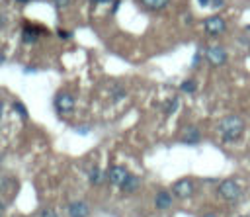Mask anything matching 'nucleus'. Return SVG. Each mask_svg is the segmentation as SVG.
I'll use <instances>...</instances> for the list:
<instances>
[{"label": "nucleus", "instance_id": "nucleus-1", "mask_svg": "<svg viewBox=\"0 0 250 217\" xmlns=\"http://www.w3.org/2000/svg\"><path fill=\"white\" fill-rule=\"evenodd\" d=\"M217 131H219V137L225 143H234L244 133V121H242L240 115H227V117H223L219 121Z\"/></svg>", "mask_w": 250, "mask_h": 217}, {"label": "nucleus", "instance_id": "nucleus-2", "mask_svg": "<svg viewBox=\"0 0 250 217\" xmlns=\"http://www.w3.org/2000/svg\"><path fill=\"white\" fill-rule=\"evenodd\" d=\"M217 194H219V197L225 199L227 203H234V201L242 195V190H240V186H238L236 180L227 178V180L219 182V186H217Z\"/></svg>", "mask_w": 250, "mask_h": 217}, {"label": "nucleus", "instance_id": "nucleus-3", "mask_svg": "<svg viewBox=\"0 0 250 217\" xmlns=\"http://www.w3.org/2000/svg\"><path fill=\"white\" fill-rule=\"evenodd\" d=\"M53 106H55V111H57L59 115H68V113L74 111L76 100H74V96H72L70 92L61 90V92H57V96H55V100H53Z\"/></svg>", "mask_w": 250, "mask_h": 217}, {"label": "nucleus", "instance_id": "nucleus-4", "mask_svg": "<svg viewBox=\"0 0 250 217\" xmlns=\"http://www.w3.org/2000/svg\"><path fill=\"white\" fill-rule=\"evenodd\" d=\"M195 192V184L191 178H180L172 184V195L180 197V199H186V197H191Z\"/></svg>", "mask_w": 250, "mask_h": 217}, {"label": "nucleus", "instance_id": "nucleus-5", "mask_svg": "<svg viewBox=\"0 0 250 217\" xmlns=\"http://www.w3.org/2000/svg\"><path fill=\"white\" fill-rule=\"evenodd\" d=\"M203 29H205L207 35L215 37V35H221L227 29V23H225V20L221 16H209V18L203 20Z\"/></svg>", "mask_w": 250, "mask_h": 217}, {"label": "nucleus", "instance_id": "nucleus-6", "mask_svg": "<svg viewBox=\"0 0 250 217\" xmlns=\"http://www.w3.org/2000/svg\"><path fill=\"white\" fill-rule=\"evenodd\" d=\"M205 57H207V61H209L213 66H221V65L227 63V51H225L221 45L209 47V49L205 51Z\"/></svg>", "mask_w": 250, "mask_h": 217}, {"label": "nucleus", "instance_id": "nucleus-7", "mask_svg": "<svg viewBox=\"0 0 250 217\" xmlns=\"http://www.w3.org/2000/svg\"><path fill=\"white\" fill-rule=\"evenodd\" d=\"M127 176H129V170H127L125 166H119V164H115V166H111V168L107 170V180H109V184H113V186H117V188L125 182Z\"/></svg>", "mask_w": 250, "mask_h": 217}, {"label": "nucleus", "instance_id": "nucleus-8", "mask_svg": "<svg viewBox=\"0 0 250 217\" xmlns=\"http://www.w3.org/2000/svg\"><path fill=\"white\" fill-rule=\"evenodd\" d=\"M43 33V29L41 27H37V25H29V23H25L23 25V31H21V41L23 43H37V39H39V35Z\"/></svg>", "mask_w": 250, "mask_h": 217}, {"label": "nucleus", "instance_id": "nucleus-9", "mask_svg": "<svg viewBox=\"0 0 250 217\" xmlns=\"http://www.w3.org/2000/svg\"><path fill=\"white\" fill-rule=\"evenodd\" d=\"M68 217H88L90 215V207H88V203L86 201H72V203H68Z\"/></svg>", "mask_w": 250, "mask_h": 217}, {"label": "nucleus", "instance_id": "nucleus-10", "mask_svg": "<svg viewBox=\"0 0 250 217\" xmlns=\"http://www.w3.org/2000/svg\"><path fill=\"white\" fill-rule=\"evenodd\" d=\"M180 141L186 143V145H195V143L201 141V131L197 127H186L182 137H180Z\"/></svg>", "mask_w": 250, "mask_h": 217}, {"label": "nucleus", "instance_id": "nucleus-11", "mask_svg": "<svg viewBox=\"0 0 250 217\" xmlns=\"http://www.w3.org/2000/svg\"><path fill=\"white\" fill-rule=\"evenodd\" d=\"M139 186H141V178L135 176V174H129V176L125 178V182L119 186V190H121L123 194H133V192L139 190Z\"/></svg>", "mask_w": 250, "mask_h": 217}, {"label": "nucleus", "instance_id": "nucleus-12", "mask_svg": "<svg viewBox=\"0 0 250 217\" xmlns=\"http://www.w3.org/2000/svg\"><path fill=\"white\" fill-rule=\"evenodd\" d=\"M154 205H156V209H162V211L168 209L172 205V194L166 192V190H160L154 197Z\"/></svg>", "mask_w": 250, "mask_h": 217}, {"label": "nucleus", "instance_id": "nucleus-13", "mask_svg": "<svg viewBox=\"0 0 250 217\" xmlns=\"http://www.w3.org/2000/svg\"><path fill=\"white\" fill-rule=\"evenodd\" d=\"M105 178H107V174H105L104 170H100L98 166L90 168V172H88V182H90L92 186H100V184H102Z\"/></svg>", "mask_w": 250, "mask_h": 217}, {"label": "nucleus", "instance_id": "nucleus-14", "mask_svg": "<svg viewBox=\"0 0 250 217\" xmlns=\"http://www.w3.org/2000/svg\"><path fill=\"white\" fill-rule=\"evenodd\" d=\"M141 4H143L146 10L156 12V10H164V8L170 4V0H141Z\"/></svg>", "mask_w": 250, "mask_h": 217}, {"label": "nucleus", "instance_id": "nucleus-15", "mask_svg": "<svg viewBox=\"0 0 250 217\" xmlns=\"http://www.w3.org/2000/svg\"><path fill=\"white\" fill-rule=\"evenodd\" d=\"M180 90H182L184 94H193V92L197 90V82L191 80V78H189V80H184V82L180 84Z\"/></svg>", "mask_w": 250, "mask_h": 217}, {"label": "nucleus", "instance_id": "nucleus-16", "mask_svg": "<svg viewBox=\"0 0 250 217\" xmlns=\"http://www.w3.org/2000/svg\"><path fill=\"white\" fill-rule=\"evenodd\" d=\"M14 111H16L23 121H27V108H25L20 100H16V102H14Z\"/></svg>", "mask_w": 250, "mask_h": 217}, {"label": "nucleus", "instance_id": "nucleus-17", "mask_svg": "<svg viewBox=\"0 0 250 217\" xmlns=\"http://www.w3.org/2000/svg\"><path fill=\"white\" fill-rule=\"evenodd\" d=\"M178 104H180L178 98H170L168 104H166V108H164V113H166V115H172V113L178 109Z\"/></svg>", "mask_w": 250, "mask_h": 217}, {"label": "nucleus", "instance_id": "nucleus-18", "mask_svg": "<svg viewBox=\"0 0 250 217\" xmlns=\"http://www.w3.org/2000/svg\"><path fill=\"white\" fill-rule=\"evenodd\" d=\"M39 217H59V215H57V211L53 207H43L41 213H39Z\"/></svg>", "mask_w": 250, "mask_h": 217}, {"label": "nucleus", "instance_id": "nucleus-19", "mask_svg": "<svg viewBox=\"0 0 250 217\" xmlns=\"http://www.w3.org/2000/svg\"><path fill=\"white\" fill-rule=\"evenodd\" d=\"M51 2H53L55 8H66L70 4V0H51Z\"/></svg>", "mask_w": 250, "mask_h": 217}, {"label": "nucleus", "instance_id": "nucleus-20", "mask_svg": "<svg viewBox=\"0 0 250 217\" xmlns=\"http://www.w3.org/2000/svg\"><path fill=\"white\" fill-rule=\"evenodd\" d=\"M57 35H59L61 39H64V41L72 37V33H70V31H64V29H59V31H57Z\"/></svg>", "mask_w": 250, "mask_h": 217}, {"label": "nucleus", "instance_id": "nucleus-21", "mask_svg": "<svg viewBox=\"0 0 250 217\" xmlns=\"http://www.w3.org/2000/svg\"><path fill=\"white\" fill-rule=\"evenodd\" d=\"M225 0H211V8H223Z\"/></svg>", "mask_w": 250, "mask_h": 217}, {"label": "nucleus", "instance_id": "nucleus-22", "mask_svg": "<svg viewBox=\"0 0 250 217\" xmlns=\"http://www.w3.org/2000/svg\"><path fill=\"white\" fill-rule=\"evenodd\" d=\"M199 61H201V53L197 51V53H195V57H193V66H197V65H199Z\"/></svg>", "mask_w": 250, "mask_h": 217}, {"label": "nucleus", "instance_id": "nucleus-23", "mask_svg": "<svg viewBox=\"0 0 250 217\" xmlns=\"http://www.w3.org/2000/svg\"><path fill=\"white\" fill-rule=\"evenodd\" d=\"M197 4L205 8V6H211V0H197Z\"/></svg>", "mask_w": 250, "mask_h": 217}, {"label": "nucleus", "instance_id": "nucleus-24", "mask_svg": "<svg viewBox=\"0 0 250 217\" xmlns=\"http://www.w3.org/2000/svg\"><path fill=\"white\" fill-rule=\"evenodd\" d=\"M76 131H78L80 135H86V133H88V127H80V129H76Z\"/></svg>", "mask_w": 250, "mask_h": 217}, {"label": "nucleus", "instance_id": "nucleus-25", "mask_svg": "<svg viewBox=\"0 0 250 217\" xmlns=\"http://www.w3.org/2000/svg\"><path fill=\"white\" fill-rule=\"evenodd\" d=\"M2 115H4V102L0 100V121H2Z\"/></svg>", "mask_w": 250, "mask_h": 217}, {"label": "nucleus", "instance_id": "nucleus-26", "mask_svg": "<svg viewBox=\"0 0 250 217\" xmlns=\"http://www.w3.org/2000/svg\"><path fill=\"white\" fill-rule=\"evenodd\" d=\"M92 4H104V2H111V0H90Z\"/></svg>", "mask_w": 250, "mask_h": 217}, {"label": "nucleus", "instance_id": "nucleus-27", "mask_svg": "<svg viewBox=\"0 0 250 217\" xmlns=\"http://www.w3.org/2000/svg\"><path fill=\"white\" fill-rule=\"evenodd\" d=\"M201 217H217L215 213H205V215H201Z\"/></svg>", "mask_w": 250, "mask_h": 217}, {"label": "nucleus", "instance_id": "nucleus-28", "mask_svg": "<svg viewBox=\"0 0 250 217\" xmlns=\"http://www.w3.org/2000/svg\"><path fill=\"white\" fill-rule=\"evenodd\" d=\"M2 211H4V203L0 201V215H2Z\"/></svg>", "mask_w": 250, "mask_h": 217}, {"label": "nucleus", "instance_id": "nucleus-29", "mask_svg": "<svg viewBox=\"0 0 250 217\" xmlns=\"http://www.w3.org/2000/svg\"><path fill=\"white\" fill-rule=\"evenodd\" d=\"M16 2H20V4H27L29 0H16Z\"/></svg>", "mask_w": 250, "mask_h": 217}, {"label": "nucleus", "instance_id": "nucleus-30", "mask_svg": "<svg viewBox=\"0 0 250 217\" xmlns=\"http://www.w3.org/2000/svg\"><path fill=\"white\" fill-rule=\"evenodd\" d=\"M240 217H246V215H240Z\"/></svg>", "mask_w": 250, "mask_h": 217}]
</instances>
